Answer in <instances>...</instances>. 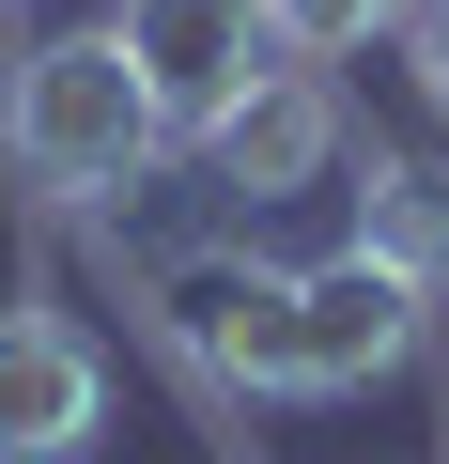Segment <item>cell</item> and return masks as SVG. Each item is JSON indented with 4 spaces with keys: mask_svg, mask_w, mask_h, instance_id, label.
<instances>
[{
    "mask_svg": "<svg viewBox=\"0 0 449 464\" xmlns=\"http://www.w3.org/2000/svg\"><path fill=\"white\" fill-rule=\"evenodd\" d=\"M124 310L171 356V387L201 402V433L249 464V402H295V264L249 248V217L140 232V248H124Z\"/></svg>",
    "mask_w": 449,
    "mask_h": 464,
    "instance_id": "1",
    "label": "cell"
},
{
    "mask_svg": "<svg viewBox=\"0 0 449 464\" xmlns=\"http://www.w3.org/2000/svg\"><path fill=\"white\" fill-rule=\"evenodd\" d=\"M0 155H16V186H32L47 217H109V201L155 186L171 124H155V93H140V63H124L109 16L16 47V78H0Z\"/></svg>",
    "mask_w": 449,
    "mask_h": 464,
    "instance_id": "2",
    "label": "cell"
},
{
    "mask_svg": "<svg viewBox=\"0 0 449 464\" xmlns=\"http://www.w3.org/2000/svg\"><path fill=\"white\" fill-rule=\"evenodd\" d=\"M434 295H449V279H418V264H387V248L295 264V402H356V387L418 372V356H434Z\"/></svg>",
    "mask_w": 449,
    "mask_h": 464,
    "instance_id": "3",
    "label": "cell"
},
{
    "mask_svg": "<svg viewBox=\"0 0 449 464\" xmlns=\"http://www.w3.org/2000/svg\"><path fill=\"white\" fill-rule=\"evenodd\" d=\"M109 449V341L63 295H0V464H93Z\"/></svg>",
    "mask_w": 449,
    "mask_h": 464,
    "instance_id": "4",
    "label": "cell"
},
{
    "mask_svg": "<svg viewBox=\"0 0 449 464\" xmlns=\"http://www.w3.org/2000/svg\"><path fill=\"white\" fill-rule=\"evenodd\" d=\"M109 32H124V63H140V93H155L171 140H201L264 63H295L279 47V0H124Z\"/></svg>",
    "mask_w": 449,
    "mask_h": 464,
    "instance_id": "5",
    "label": "cell"
},
{
    "mask_svg": "<svg viewBox=\"0 0 449 464\" xmlns=\"http://www.w3.org/2000/svg\"><path fill=\"white\" fill-rule=\"evenodd\" d=\"M341 140H356V124H341V78H326V63H264L233 109L201 124V186L233 201V217H264V201L326 186V170H341Z\"/></svg>",
    "mask_w": 449,
    "mask_h": 464,
    "instance_id": "6",
    "label": "cell"
},
{
    "mask_svg": "<svg viewBox=\"0 0 449 464\" xmlns=\"http://www.w3.org/2000/svg\"><path fill=\"white\" fill-rule=\"evenodd\" d=\"M341 186H356V248L449 279V170H434V155H403V140H341Z\"/></svg>",
    "mask_w": 449,
    "mask_h": 464,
    "instance_id": "7",
    "label": "cell"
},
{
    "mask_svg": "<svg viewBox=\"0 0 449 464\" xmlns=\"http://www.w3.org/2000/svg\"><path fill=\"white\" fill-rule=\"evenodd\" d=\"M372 32H403V0H279V47L295 63H356Z\"/></svg>",
    "mask_w": 449,
    "mask_h": 464,
    "instance_id": "8",
    "label": "cell"
},
{
    "mask_svg": "<svg viewBox=\"0 0 449 464\" xmlns=\"http://www.w3.org/2000/svg\"><path fill=\"white\" fill-rule=\"evenodd\" d=\"M403 78H418V109L449 124V0H403Z\"/></svg>",
    "mask_w": 449,
    "mask_h": 464,
    "instance_id": "9",
    "label": "cell"
},
{
    "mask_svg": "<svg viewBox=\"0 0 449 464\" xmlns=\"http://www.w3.org/2000/svg\"><path fill=\"white\" fill-rule=\"evenodd\" d=\"M0 16H16V0H0Z\"/></svg>",
    "mask_w": 449,
    "mask_h": 464,
    "instance_id": "10",
    "label": "cell"
}]
</instances>
